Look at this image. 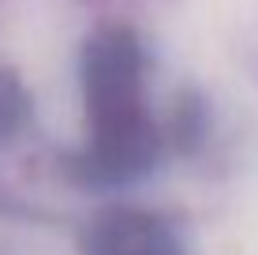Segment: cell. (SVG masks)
Masks as SVG:
<instances>
[{
	"mask_svg": "<svg viewBox=\"0 0 258 255\" xmlns=\"http://www.w3.org/2000/svg\"><path fill=\"white\" fill-rule=\"evenodd\" d=\"M79 143L64 173L86 191H123L161 169L172 128L157 109L150 49L127 23H101L79 49Z\"/></svg>",
	"mask_w": 258,
	"mask_h": 255,
	"instance_id": "cell-1",
	"label": "cell"
},
{
	"mask_svg": "<svg viewBox=\"0 0 258 255\" xmlns=\"http://www.w3.org/2000/svg\"><path fill=\"white\" fill-rule=\"evenodd\" d=\"M75 255H195L180 222L161 210L112 203L101 207L75 236Z\"/></svg>",
	"mask_w": 258,
	"mask_h": 255,
	"instance_id": "cell-2",
	"label": "cell"
},
{
	"mask_svg": "<svg viewBox=\"0 0 258 255\" xmlns=\"http://www.w3.org/2000/svg\"><path fill=\"white\" fill-rule=\"evenodd\" d=\"M34 124V98L26 90L19 72L0 64V154L12 150L15 143Z\"/></svg>",
	"mask_w": 258,
	"mask_h": 255,
	"instance_id": "cell-3",
	"label": "cell"
}]
</instances>
